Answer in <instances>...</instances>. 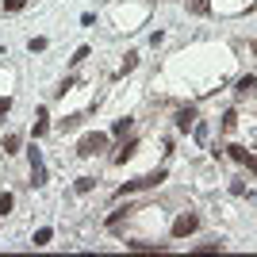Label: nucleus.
Wrapping results in <instances>:
<instances>
[{
	"label": "nucleus",
	"instance_id": "7ed1b4c3",
	"mask_svg": "<svg viewBox=\"0 0 257 257\" xmlns=\"http://www.w3.org/2000/svg\"><path fill=\"white\" fill-rule=\"evenodd\" d=\"M161 181H165V173H146V177H139V181H131L127 184V188H123V192H119V196H127V192H135V188H154V184H161Z\"/></svg>",
	"mask_w": 257,
	"mask_h": 257
},
{
	"label": "nucleus",
	"instance_id": "2eb2a0df",
	"mask_svg": "<svg viewBox=\"0 0 257 257\" xmlns=\"http://www.w3.org/2000/svg\"><path fill=\"white\" fill-rule=\"evenodd\" d=\"M8 111H12V100H8V96H0V115H8Z\"/></svg>",
	"mask_w": 257,
	"mask_h": 257
},
{
	"label": "nucleus",
	"instance_id": "423d86ee",
	"mask_svg": "<svg viewBox=\"0 0 257 257\" xmlns=\"http://www.w3.org/2000/svg\"><path fill=\"white\" fill-rule=\"evenodd\" d=\"M192 123H196V107H188V111H181V115H177V127H181V131H188Z\"/></svg>",
	"mask_w": 257,
	"mask_h": 257
},
{
	"label": "nucleus",
	"instance_id": "6e6552de",
	"mask_svg": "<svg viewBox=\"0 0 257 257\" xmlns=\"http://www.w3.org/2000/svg\"><path fill=\"white\" fill-rule=\"evenodd\" d=\"M20 150V135H8V139H4V154H16Z\"/></svg>",
	"mask_w": 257,
	"mask_h": 257
},
{
	"label": "nucleus",
	"instance_id": "1a4fd4ad",
	"mask_svg": "<svg viewBox=\"0 0 257 257\" xmlns=\"http://www.w3.org/2000/svg\"><path fill=\"white\" fill-rule=\"evenodd\" d=\"M249 88H257V77H242L238 81V92H249Z\"/></svg>",
	"mask_w": 257,
	"mask_h": 257
},
{
	"label": "nucleus",
	"instance_id": "f8f14e48",
	"mask_svg": "<svg viewBox=\"0 0 257 257\" xmlns=\"http://www.w3.org/2000/svg\"><path fill=\"white\" fill-rule=\"evenodd\" d=\"M135 65H139V54H127V62H123V69H119V73H131Z\"/></svg>",
	"mask_w": 257,
	"mask_h": 257
},
{
	"label": "nucleus",
	"instance_id": "f03ea898",
	"mask_svg": "<svg viewBox=\"0 0 257 257\" xmlns=\"http://www.w3.org/2000/svg\"><path fill=\"white\" fill-rule=\"evenodd\" d=\"M196 230H200V219H196L192 211L177 215V223H173V238H188V234H196Z\"/></svg>",
	"mask_w": 257,
	"mask_h": 257
},
{
	"label": "nucleus",
	"instance_id": "dca6fc26",
	"mask_svg": "<svg viewBox=\"0 0 257 257\" xmlns=\"http://www.w3.org/2000/svg\"><path fill=\"white\" fill-rule=\"evenodd\" d=\"M249 50H253V54H257V43H253V46H249Z\"/></svg>",
	"mask_w": 257,
	"mask_h": 257
},
{
	"label": "nucleus",
	"instance_id": "9d476101",
	"mask_svg": "<svg viewBox=\"0 0 257 257\" xmlns=\"http://www.w3.org/2000/svg\"><path fill=\"white\" fill-rule=\"evenodd\" d=\"M12 204H16V200H12V192L0 196V215H8V211H12Z\"/></svg>",
	"mask_w": 257,
	"mask_h": 257
},
{
	"label": "nucleus",
	"instance_id": "0eeeda50",
	"mask_svg": "<svg viewBox=\"0 0 257 257\" xmlns=\"http://www.w3.org/2000/svg\"><path fill=\"white\" fill-rule=\"evenodd\" d=\"M50 238H54V230H50V226H43V230H35V246H46Z\"/></svg>",
	"mask_w": 257,
	"mask_h": 257
},
{
	"label": "nucleus",
	"instance_id": "20e7f679",
	"mask_svg": "<svg viewBox=\"0 0 257 257\" xmlns=\"http://www.w3.org/2000/svg\"><path fill=\"white\" fill-rule=\"evenodd\" d=\"M31 184L39 188V184H46V165H43V154L31 150Z\"/></svg>",
	"mask_w": 257,
	"mask_h": 257
},
{
	"label": "nucleus",
	"instance_id": "9b49d317",
	"mask_svg": "<svg viewBox=\"0 0 257 257\" xmlns=\"http://www.w3.org/2000/svg\"><path fill=\"white\" fill-rule=\"evenodd\" d=\"M131 154H135V142H127V146H123V150H119V154H115V161H119V165H123V161H127V158H131Z\"/></svg>",
	"mask_w": 257,
	"mask_h": 257
},
{
	"label": "nucleus",
	"instance_id": "4468645a",
	"mask_svg": "<svg viewBox=\"0 0 257 257\" xmlns=\"http://www.w3.org/2000/svg\"><path fill=\"white\" fill-rule=\"evenodd\" d=\"M23 4H27V0H4V12H20Z\"/></svg>",
	"mask_w": 257,
	"mask_h": 257
},
{
	"label": "nucleus",
	"instance_id": "f257e3e1",
	"mask_svg": "<svg viewBox=\"0 0 257 257\" xmlns=\"http://www.w3.org/2000/svg\"><path fill=\"white\" fill-rule=\"evenodd\" d=\"M104 146H107V135H100V131H96V135H85V139L77 142V154H81V158H96Z\"/></svg>",
	"mask_w": 257,
	"mask_h": 257
},
{
	"label": "nucleus",
	"instance_id": "39448f33",
	"mask_svg": "<svg viewBox=\"0 0 257 257\" xmlns=\"http://www.w3.org/2000/svg\"><path fill=\"white\" fill-rule=\"evenodd\" d=\"M184 4H188L192 16H207V12H211V0H184Z\"/></svg>",
	"mask_w": 257,
	"mask_h": 257
},
{
	"label": "nucleus",
	"instance_id": "ddd939ff",
	"mask_svg": "<svg viewBox=\"0 0 257 257\" xmlns=\"http://www.w3.org/2000/svg\"><path fill=\"white\" fill-rule=\"evenodd\" d=\"M230 158H234V161H242V165H246V158H249V154L242 150V146H230Z\"/></svg>",
	"mask_w": 257,
	"mask_h": 257
}]
</instances>
